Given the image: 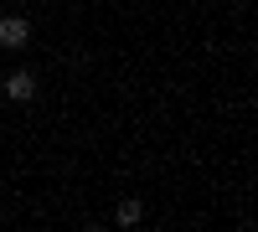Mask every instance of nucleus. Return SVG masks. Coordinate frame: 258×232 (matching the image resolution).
I'll use <instances>...</instances> for the list:
<instances>
[{
    "instance_id": "obj_1",
    "label": "nucleus",
    "mask_w": 258,
    "mask_h": 232,
    "mask_svg": "<svg viewBox=\"0 0 258 232\" xmlns=\"http://www.w3.org/2000/svg\"><path fill=\"white\" fill-rule=\"evenodd\" d=\"M26 41H31V21L26 16H0V47H26Z\"/></svg>"
},
{
    "instance_id": "obj_2",
    "label": "nucleus",
    "mask_w": 258,
    "mask_h": 232,
    "mask_svg": "<svg viewBox=\"0 0 258 232\" xmlns=\"http://www.w3.org/2000/svg\"><path fill=\"white\" fill-rule=\"evenodd\" d=\"M6 98L31 103V98H36V78H31V72H11V78H6Z\"/></svg>"
},
{
    "instance_id": "obj_3",
    "label": "nucleus",
    "mask_w": 258,
    "mask_h": 232,
    "mask_svg": "<svg viewBox=\"0 0 258 232\" xmlns=\"http://www.w3.org/2000/svg\"><path fill=\"white\" fill-rule=\"evenodd\" d=\"M140 217H145V201H135V196H129V201H119V222H124V227H135Z\"/></svg>"
}]
</instances>
